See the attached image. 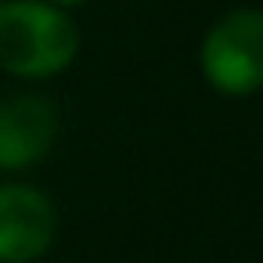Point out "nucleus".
Segmentation results:
<instances>
[{
	"mask_svg": "<svg viewBox=\"0 0 263 263\" xmlns=\"http://www.w3.org/2000/svg\"><path fill=\"white\" fill-rule=\"evenodd\" d=\"M80 33L65 8L47 0L0 4V69L18 80H47L72 65Z\"/></svg>",
	"mask_w": 263,
	"mask_h": 263,
	"instance_id": "obj_1",
	"label": "nucleus"
},
{
	"mask_svg": "<svg viewBox=\"0 0 263 263\" xmlns=\"http://www.w3.org/2000/svg\"><path fill=\"white\" fill-rule=\"evenodd\" d=\"M202 76L227 98H249L263 90V11H227L202 40Z\"/></svg>",
	"mask_w": 263,
	"mask_h": 263,
	"instance_id": "obj_2",
	"label": "nucleus"
},
{
	"mask_svg": "<svg viewBox=\"0 0 263 263\" xmlns=\"http://www.w3.org/2000/svg\"><path fill=\"white\" fill-rule=\"evenodd\" d=\"M58 231L54 202L29 184H0V263L40 259Z\"/></svg>",
	"mask_w": 263,
	"mask_h": 263,
	"instance_id": "obj_3",
	"label": "nucleus"
},
{
	"mask_svg": "<svg viewBox=\"0 0 263 263\" xmlns=\"http://www.w3.org/2000/svg\"><path fill=\"white\" fill-rule=\"evenodd\" d=\"M58 137V108L44 94L0 98V170L40 162Z\"/></svg>",
	"mask_w": 263,
	"mask_h": 263,
	"instance_id": "obj_4",
	"label": "nucleus"
},
{
	"mask_svg": "<svg viewBox=\"0 0 263 263\" xmlns=\"http://www.w3.org/2000/svg\"><path fill=\"white\" fill-rule=\"evenodd\" d=\"M47 4H58V8H80V4H87V0H47Z\"/></svg>",
	"mask_w": 263,
	"mask_h": 263,
	"instance_id": "obj_5",
	"label": "nucleus"
},
{
	"mask_svg": "<svg viewBox=\"0 0 263 263\" xmlns=\"http://www.w3.org/2000/svg\"><path fill=\"white\" fill-rule=\"evenodd\" d=\"M0 4H4V0H0Z\"/></svg>",
	"mask_w": 263,
	"mask_h": 263,
	"instance_id": "obj_6",
	"label": "nucleus"
}]
</instances>
